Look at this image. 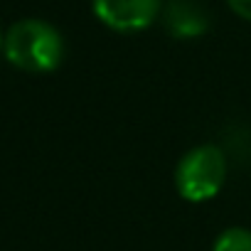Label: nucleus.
I'll use <instances>...</instances> for the list:
<instances>
[{
    "label": "nucleus",
    "mask_w": 251,
    "mask_h": 251,
    "mask_svg": "<svg viewBox=\"0 0 251 251\" xmlns=\"http://www.w3.org/2000/svg\"><path fill=\"white\" fill-rule=\"evenodd\" d=\"M160 0H94L96 18L118 32L146 30L160 13Z\"/></svg>",
    "instance_id": "3"
},
{
    "label": "nucleus",
    "mask_w": 251,
    "mask_h": 251,
    "mask_svg": "<svg viewBox=\"0 0 251 251\" xmlns=\"http://www.w3.org/2000/svg\"><path fill=\"white\" fill-rule=\"evenodd\" d=\"M212 251H251V231L244 226H229L217 236Z\"/></svg>",
    "instance_id": "5"
},
{
    "label": "nucleus",
    "mask_w": 251,
    "mask_h": 251,
    "mask_svg": "<svg viewBox=\"0 0 251 251\" xmlns=\"http://www.w3.org/2000/svg\"><path fill=\"white\" fill-rule=\"evenodd\" d=\"M3 42H5V37H3V35H0V47H3Z\"/></svg>",
    "instance_id": "7"
},
{
    "label": "nucleus",
    "mask_w": 251,
    "mask_h": 251,
    "mask_svg": "<svg viewBox=\"0 0 251 251\" xmlns=\"http://www.w3.org/2000/svg\"><path fill=\"white\" fill-rule=\"evenodd\" d=\"M5 57L25 72H52L64 59V40L59 30L45 20L15 23L3 42Z\"/></svg>",
    "instance_id": "1"
},
{
    "label": "nucleus",
    "mask_w": 251,
    "mask_h": 251,
    "mask_svg": "<svg viewBox=\"0 0 251 251\" xmlns=\"http://www.w3.org/2000/svg\"><path fill=\"white\" fill-rule=\"evenodd\" d=\"M226 3L236 15H241L244 20H251V0H226Z\"/></svg>",
    "instance_id": "6"
},
{
    "label": "nucleus",
    "mask_w": 251,
    "mask_h": 251,
    "mask_svg": "<svg viewBox=\"0 0 251 251\" xmlns=\"http://www.w3.org/2000/svg\"><path fill=\"white\" fill-rule=\"evenodd\" d=\"M226 180V158L217 146H197L175 168V187L187 202H207L219 195Z\"/></svg>",
    "instance_id": "2"
},
{
    "label": "nucleus",
    "mask_w": 251,
    "mask_h": 251,
    "mask_svg": "<svg viewBox=\"0 0 251 251\" xmlns=\"http://www.w3.org/2000/svg\"><path fill=\"white\" fill-rule=\"evenodd\" d=\"M163 20L170 35L175 37H200L209 27V15L200 0H168Z\"/></svg>",
    "instance_id": "4"
}]
</instances>
